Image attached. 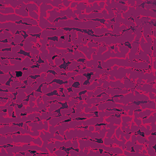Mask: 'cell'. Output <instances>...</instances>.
Here are the masks:
<instances>
[{"label": "cell", "instance_id": "1", "mask_svg": "<svg viewBox=\"0 0 156 156\" xmlns=\"http://www.w3.org/2000/svg\"><path fill=\"white\" fill-rule=\"evenodd\" d=\"M24 18L16 15L15 13L9 15H0V21L1 23H6L7 22H12V23H15L17 22H20V21H23Z\"/></svg>", "mask_w": 156, "mask_h": 156}, {"label": "cell", "instance_id": "2", "mask_svg": "<svg viewBox=\"0 0 156 156\" xmlns=\"http://www.w3.org/2000/svg\"><path fill=\"white\" fill-rule=\"evenodd\" d=\"M25 5L26 4H24L20 6V7H18V8L15 9V13L17 15L23 17V18H26V17H29V12L25 7Z\"/></svg>", "mask_w": 156, "mask_h": 156}, {"label": "cell", "instance_id": "3", "mask_svg": "<svg viewBox=\"0 0 156 156\" xmlns=\"http://www.w3.org/2000/svg\"><path fill=\"white\" fill-rule=\"evenodd\" d=\"M0 13L2 15H9L15 13V9L10 6L0 4Z\"/></svg>", "mask_w": 156, "mask_h": 156}, {"label": "cell", "instance_id": "4", "mask_svg": "<svg viewBox=\"0 0 156 156\" xmlns=\"http://www.w3.org/2000/svg\"><path fill=\"white\" fill-rule=\"evenodd\" d=\"M29 16L30 18L32 19L36 20H38L39 19V13H37L36 11H32V12H29Z\"/></svg>", "mask_w": 156, "mask_h": 156}, {"label": "cell", "instance_id": "5", "mask_svg": "<svg viewBox=\"0 0 156 156\" xmlns=\"http://www.w3.org/2000/svg\"><path fill=\"white\" fill-rule=\"evenodd\" d=\"M15 76L17 78H21L23 76V73L22 71H17V72H15Z\"/></svg>", "mask_w": 156, "mask_h": 156}, {"label": "cell", "instance_id": "6", "mask_svg": "<svg viewBox=\"0 0 156 156\" xmlns=\"http://www.w3.org/2000/svg\"><path fill=\"white\" fill-rule=\"evenodd\" d=\"M78 2H75V1H74V2H72V4H70V7L72 9H74L77 6H78Z\"/></svg>", "mask_w": 156, "mask_h": 156}, {"label": "cell", "instance_id": "7", "mask_svg": "<svg viewBox=\"0 0 156 156\" xmlns=\"http://www.w3.org/2000/svg\"><path fill=\"white\" fill-rule=\"evenodd\" d=\"M85 151H84V153H88V151H89V150H88V149H85Z\"/></svg>", "mask_w": 156, "mask_h": 156}]
</instances>
